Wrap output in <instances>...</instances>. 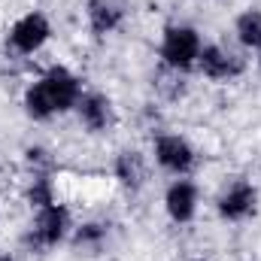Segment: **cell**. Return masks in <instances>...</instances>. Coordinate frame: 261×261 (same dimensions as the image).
Listing matches in <instances>:
<instances>
[{"instance_id":"10","label":"cell","mask_w":261,"mask_h":261,"mask_svg":"<svg viewBox=\"0 0 261 261\" xmlns=\"http://www.w3.org/2000/svg\"><path fill=\"white\" fill-rule=\"evenodd\" d=\"M128 18V6L125 0H85V24L88 34L103 40L113 37Z\"/></svg>"},{"instance_id":"12","label":"cell","mask_w":261,"mask_h":261,"mask_svg":"<svg viewBox=\"0 0 261 261\" xmlns=\"http://www.w3.org/2000/svg\"><path fill=\"white\" fill-rule=\"evenodd\" d=\"M110 228L113 225L103 222V219L79 222V225H73V234H70L67 243H73L76 249H85V252H100L107 246V240H110Z\"/></svg>"},{"instance_id":"15","label":"cell","mask_w":261,"mask_h":261,"mask_svg":"<svg viewBox=\"0 0 261 261\" xmlns=\"http://www.w3.org/2000/svg\"><path fill=\"white\" fill-rule=\"evenodd\" d=\"M24 161H28V176L37 173H55V158L46 146H28L24 149Z\"/></svg>"},{"instance_id":"8","label":"cell","mask_w":261,"mask_h":261,"mask_svg":"<svg viewBox=\"0 0 261 261\" xmlns=\"http://www.w3.org/2000/svg\"><path fill=\"white\" fill-rule=\"evenodd\" d=\"M73 113H76L82 130L91 134V137L110 134V130L116 128V122H119L116 103H113V97L103 94V91H82V97H79V103H76Z\"/></svg>"},{"instance_id":"3","label":"cell","mask_w":261,"mask_h":261,"mask_svg":"<svg viewBox=\"0 0 261 261\" xmlns=\"http://www.w3.org/2000/svg\"><path fill=\"white\" fill-rule=\"evenodd\" d=\"M203 49V37L195 24L186 21H170L161 31V43H158V58L170 73H192L197 70V58Z\"/></svg>"},{"instance_id":"1","label":"cell","mask_w":261,"mask_h":261,"mask_svg":"<svg viewBox=\"0 0 261 261\" xmlns=\"http://www.w3.org/2000/svg\"><path fill=\"white\" fill-rule=\"evenodd\" d=\"M82 91H85V85L70 67L64 64L46 67L21 94L24 116L31 122H49L55 116H67V113L76 110Z\"/></svg>"},{"instance_id":"4","label":"cell","mask_w":261,"mask_h":261,"mask_svg":"<svg viewBox=\"0 0 261 261\" xmlns=\"http://www.w3.org/2000/svg\"><path fill=\"white\" fill-rule=\"evenodd\" d=\"M49 40H52V21L43 9H28L6 31V46L15 55H37L49 46Z\"/></svg>"},{"instance_id":"11","label":"cell","mask_w":261,"mask_h":261,"mask_svg":"<svg viewBox=\"0 0 261 261\" xmlns=\"http://www.w3.org/2000/svg\"><path fill=\"white\" fill-rule=\"evenodd\" d=\"M113 176L116 182L122 186V192L137 195L143 192L146 179H149V164H146V155L140 149H119L116 158H113Z\"/></svg>"},{"instance_id":"7","label":"cell","mask_w":261,"mask_h":261,"mask_svg":"<svg viewBox=\"0 0 261 261\" xmlns=\"http://www.w3.org/2000/svg\"><path fill=\"white\" fill-rule=\"evenodd\" d=\"M258 213V186L252 179H234L216 197V216L228 225L249 222Z\"/></svg>"},{"instance_id":"6","label":"cell","mask_w":261,"mask_h":261,"mask_svg":"<svg viewBox=\"0 0 261 261\" xmlns=\"http://www.w3.org/2000/svg\"><path fill=\"white\" fill-rule=\"evenodd\" d=\"M197 73L216 85H228L246 73V58L222 43H203L200 58H197Z\"/></svg>"},{"instance_id":"2","label":"cell","mask_w":261,"mask_h":261,"mask_svg":"<svg viewBox=\"0 0 261 261\" xmlns=\"http://www.w3.org/2000/svg\"><path fill=\"white\" fill-rule=\"evenodd\" d=\"M70 234H73V216L61 200H55L49 206L34 210V219L24 234V246L37 255H46V252L58 249L61 243H67Z\"/></svg>"},{"instance_id":"13","label":"cell","mask_w":261,"mask_h":261,"mask_svg":"<svg viewBox=\"0 0 261 261\" xmlns=\"http://www.w3.org/2000/svg\"><path fill=\"white\" fill-rule=\"evenodd\" d=\"M234 40L246 52H261V9L249 6L234 18Z\"/></svg>"},{"instance_id":"5","label":"cell","mask_w":261,"mask_h":261,"mask_svg":"<svg viewBox=\"0 0 261 261\" xmlns=\"http://www.w3.org/2000/svg\"><path fill=\"white\" fill-rule=\"evenodd\" d=\"M152 158L173 179L192 176L197 161H200V155H197V149L192 146V140L182 137V134H158L152 140Z\"/></svg>"},{"instance_id":"9","label":"cell","mask_w":261,"mask_h":261,"mask_svg":"<svg viewBox=\"0 0 261 261\" xmlns=\"http://www.w3.org/2000/svg\"><path fill=\"white\" fill-rule=\"evenodd\" d=\"M197 210H200V189L195 179L179 176L164 189V213L173 225H179V228L192 225L197 219Z\"/></svg>"},{"instance_id":"14","label":"cell","mask_w":261,"mask_h":261,"mask_svg":"<svg viewBox=\"0 0 261 261\" xmlns=\"http://www.w3.org/2000/svg\"><path fill=\"white\" fill-rule=\"evenodd\" d=\"M24 200L31 203V210H40V206H49L55 203V173H37V176H28V189H24Z\"/></svg>"},{"instance_id":"17","label":"cell","mask_w":261,"mask_h":261,"mask_svg":"<svg viewBox=\"0 0 261 261\" xmlns=\"http://www.w3.org/2000/svg\"><path fill=\"white\" fill-rule=\"evenodd\" d=\"M255 70H258V76H261V52H255Z\"/></svg>"},{"instance_id":"16","label":"cell","mask_w":261,"mask_h":261,"mask_svg":"<svg viewBox=\"0 0 261 261\" xmlns=\"http://www.w3.org/2000/svg\"><path fill=\"white\" fill-rule=\"evenodd\" d=\"M0 261H15V255H9L6 249H0Z\"/></svg>"}]
</instances>
